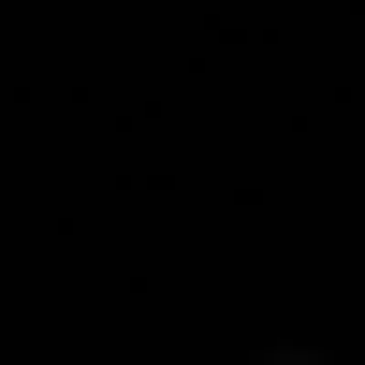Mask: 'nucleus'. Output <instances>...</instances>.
Segmentation results:
<instances>
[{"mask_svg": "<svg viewBox=\"0 0 365 365\" xmlns=\"http://www.w3.org/2000/svg\"><path fill=\"white\" fill-rule=\"evenodd\" d=\"M278 365H307V351H278Z\"/></svg>", "mask_w": 365, "mask_h": 365, "instance_id": "1", "label": "nucleus"}]
</instances>
